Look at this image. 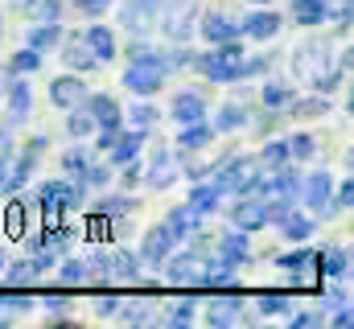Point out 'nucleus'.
<instances>
[{
  "instance_id": "4",
  "label": "nucleus",
  "mask_w": 354,
  "mask_h": 329,
  "mask_svg": "<svg viewBox=\"0 0 354 329\" xmlns=\"http://www.w3.org/2000/svg\"><path fill=\"white\" fill-rule=\"evenodd\" d=\"M256 173H260V161L256 157H227V161H218V173H214V185L227 194H248L252 189V181H256Z\"/></svg>"
},
{
  "instance_id": "16",
  "label": "nucleus",
  "mask_w": 354,
  "mask_h": 329,
  "mask_svg": "<svg viewBox=\"0 0 354 329\" xmlns=\"http://www.w3.org/2000/svg\"><path fill=\"white\" fill-rule=\"evenodd\" d=\"M174 177H177V161H174V153L169 149H157L153 153V164H149V189H169L174 185Z\"/></svg>"
},
{
  "instance_id": "31",
  "label": "nucleus",
  "mask_w": 354,
  "mask_h": 329,
  "mask_svg": "<svg viewBox=\"0 0 354 329\" xmlns=\"http://www.w3.org/2000/svg\"><path fill=\"white\" fill-rule=\"evenodd\" d=\"M326 4L330 0H297L292 4V21L297 25H322L326 21Z\"/></svg>"
},
{
  "instance_id": "30",
  "label": "nucleus",
  "mask_w": 354,
  "mask_h": 329,
  "mask_svg": "<svg viewBox=\"0 0 354 329\" xmlns=\"http://www.w3.org/2000/svg\"><path fill=\"white\" fill-rule=\"evenodd\" d=\"M54 46H62V25H54V21L33 25V33H29V50H54Z\"/></svg>"
},
{
  "instance_id": "7",
  "label": "nucleus",
  "mask_w": 354,
  "mask_h": 329,
  "mask_svg": "<svg viewBox=\"0 0 354 329\" xmlns=\"http://www.w3.org/2000/svg\"><path fill=\"white\" fill-rule=\"evenodd\" d=\"M161 267H165V280L169 284H181V288H198V276H202V267H198V255H189V251H181V255H165L161 259Z\"/></svg>"
},
{
  "instance_id": "56",
  "label": "nucleus",
  "mask_w": 354,
  "mask_h": 329,
  "mask_svg": "<svg viewBox=\"0 0 354 329\" xmlns=\"http://www.w3.org/2000/svg\"><path fill=\"white\" fill-rule=\"evenodd\" d=\"M346 301H351V297H346L342 288H330V292H326V309H338V305H346Z\"/></svg>"
},
{
  "instance_id": "9",
  "label": "nucleus",
  "mask_w": 354,
  "mask_h": 329,
  "mask_svg": "<svg viewBox=\"0 0 354 329\" xmlns=\"http://www.w3.org/2000/svg\"><path fill=\"white\" fill-rule=\"evenodd\" d=\"M37 202H41L46 210H58V206H79V202H83V189H79L75 181H46V185L37 189Z\"/></svg>"
},
{
  "instance_id": "58",
  "label": "nucleus",
  "mask_w": 354,
  "mask_h": 329,
  "mask_svg": "<svg viewBox=\"0 0 354 329\" xmlns=\"http://www.w3.org/2000/svg\"><path fill=\"white\" fill-rule=\"evenodd\" d=\"M0 272H4V251H0Z\"/></svg>"
},
{
  "instance_id": "11",
  "label": "nucleus",
  "mask_w": 354,
  "mask_h": 329,
  "mask_svg": "<svg viewBox=\"0 0 354 329\" xmlns=\"http://www.w3.org/2000/svg\"><path fill=\"white\" fill-rule=\"evenodd\" d=\"M202 37L214 41V46H223V41H239L243 33H239V25H235L227 12H206V17H202Z\"/></svg>"
},
{
  "instance_id": "23",
  "label": "nucleus",
  "mask_w": 354,
  "mask_h": 329,
  "mask_svg": "<svg viewBox=\"0 0 354 329\" xmlns=\"http://www.w3.org/2000/svg\"><path fill=\"white\" fill-rule=\"evenodd\" d=\"M218 255H223L227 263H248V259H252V247H248V231H227V235L218 239Z\"/></svg>"
},
{
  "instance_id": "1",
  "label": "nucleus",
  "mask_w": 354,
  "mask_h": 329,
  "mask_svg": "<svg viewBox=\"0 0 354 329\" xmlns=\"http://www.w3.org/2000/svg\"><path fill=\"white\" fill-rule=\"evenodd\" d=\"M292 70H297V79L317 86L322 95H334L338 82L346 79V70H351V54H342L338 62H330V46L326 41H305L292 54Z\"/></svg>"
},
{
  "instance_id": "29",
  "label": "nucleus",
  "mask_w": 354,
  "mask_h": 329,
  "mask_svg": "<svg viewBox=\"0 0 354 329\" xmlns=\"http://www.w3.org/2000/svg\"><path fill=\"white\" fill-rule=\"evenodd\" d=\"M317 272H326V276H346V272H351V251H346V247L322 251V255H317Z\"/></svg>"
},
{
  "instance_id": "40",
  "label": "nucleus",
  "mask_w": 354,
  "mask_h": 329,
  "mask_svg": "<svg viewBox=\"0 0 354 329\" xmlns=\"http://www.w3.org/2000/svg\"><path fill=\"white\" fill-rule=\"evenodd\" d=\"M280 164H288V144H280V140L264 144V153H260V169H280Z\"/></svg>"
},
{
  "instance_id": "35",
  "label": "nucleus",
  "mask_w": 354,
  "mask_h": 329,
  "mask_svg": "<svg viewBox=\"0 0 354 329\" xmlns=\"http://www.w3.org/2000/svg\"><path fill=\"white\" fill-rule=\"evenodd\" d=\"M29 107H33V95H29V86H25V82H17V86L8 91V115H12V120H25V115H29Z\"/></svg>"
},
{
  "instance_id": "48",
  "label": "nucleus",
  "mask_w": 354,
  "mask_h": 329,
  "mask_svg": "<svg viewBox=\"0 0 354 329\" xmlns=\"http://www.w3.org/2000/svg\"><path fill=\"white\" fill-rule=\"evenodd\" d=\"M288 111H292V115H322V111H330V99H313V103H288Z\"/></svg>"
},
{
  "instance_id": "21",
  "label": "nucleus",
  "mask_w": 354,
  "mask_h": 329,
  "mask_svg": "<svg viewBox=\"0 0 354 329\" xmlns=\"http://www.w3.org/2000/svg\"><path fill=\"white\" fill-rule=\"evenodd\" d=\"M83 41L91 46V54H95L99 62H111V58H115V37H111L107 25H91V29H83Z\"/></svg>"
},
{
  "instance_id": "39",
  "label": "nucleus",
  "mask_w": 354,
  "mask_h": 329,
  "mask_svg": "<svg viewBox=\"0 0 354 329\" xmlns=\"http://www.w3.org/2000/svg\"><path fill=\"white\" fill-rule=\"evenodd\" d=\"M4 231H8L12 239L25 235V202H12V206L4 210Z\"/></svg>"
},
{
  "instance_id": "14",
  "label": "nucleus",
  "mask_w": 354,
  "mask_h": 329,
  "mask_svg": "<svg viewBox=\"0 0 354 329\" xmlns=\"http://www.w3.org/2000/svg\"><path fill=\"white\" fill-rule=\"evenodd\" d=\"M174 243H177V235L161 223V227H153V231H145V243H140V255L149 259V263H161L169 251H174Z\"/></svg>"
},
{
  "instance_id": "37",
  "label": "nucleus",
  "mask_w": 354,
  "mask_h": 329,
  "mask_svg": "<svg viewBox=\"0 0 354 329\" xmlns=\"http://www.w3.org/2000/svg\"><path fill=\"white\" fill-rule=\"evenodd\" d=\"M66 132H71V136H79V140L91 136V132H95V115H91L87 107H79V103H75V107H71V120H66Z\"/></svg>"
},
{
  "instance_id": "34",
  "label": "nucleus",
  "mask_w": 354,
  "mask_h": 329,
  "mask_svg": "<svg viewBox=\"0 0 354 329\" xmlns=\"http://www.w3.org/2000/svg\"><path fill=\"white\" fill-rule=\"evenodd\" d=\"M87 280L95 284H111V251H95L87 259Z\"/></svg>"
},
{
  "instance_id": "36",
  "label": "nucleus",
  "mask_w": 354,
  "mask_h": 329,
  "mask_svg": "<svg viewBox=\"0 0 354 329\" xmlns=\"http://www.w3.org/2000/svg\"><path fill=\"white\" fill-rule=\"evenodd\" d=\"M317 259V251H309V247H297V251H288V255H280L276 263H280V272L284 276H292V272H301V267H309Z\"/></svg>"
},
{
  "instance_id": "47",
  "label": "nucleus",
  "mask_w": 354,
  "mask_h": 329,
  "mask_svg": "<svg viewBox=\"0 0 354 329\" xmlns=\"http://www.w3.org/2000/svg\"><path fill=\"white\" fill-rule=\"evenodd\" d=\"M260 313H264V317L288 313V297H280V292H268V297H260Z\"/></svg>"
},
{
  "instance_id": "19",
  "label": "nucleus",
  "mask_w": 354,
  "mask_h": 329,
  "mask_svg": "<svg viewBox=\"0 0 354 329\" xmlns=\"http://www.w3.org/2000/svg\"><path fill=\"white\" fill-rule=\"evenodd\" d=\"M111 284H140V259L132 251H111Z\"/></svg>"
},
{
  "instance_id": "18",
  "label": "nucleus",
  "mask_w": 354,
  "mask_h": 329,
  "mask_svg": "<svg viewBox=\"0 0 354 329\" xmlns=\"http://www.w3.org/2000/svg\"><path fill=\"white\" fill-rule=\"evenodd\" d=\"M62 58H66V66H75V70H99L103 62L91 54V46L83 41V33H75L66 46H62Z\"/></svg>"
},
{
  "instance_id": "51",
  "label": "nucleus",
  "mask_w": 354,
  "mask_h": 329,
  "mask_svg": "<svg viewBox=\"0 0 354 329\" xmlns=\"http://www.w3.org/2000/svg\"><path fill=\"white\" fill-rule=\"evenodd\" d=\"M115 313H124L128 321H149V317H153L149 305H124V309H115Z\"/></svg>"
},
{
  "instance_id": "2",
  "label": "nucleus",
  "mask_w": 354,
  "mask_h": 329,
  "mask_svg": "<svg viewBox=\"0 0 354 329\" xmlns=\"http://www.w3.org/2000/svg\"><path fill=\"white\" fill-rule=\"evenodd\" d=\"M165 54H157L153 46L145 41H132L128 46V70H124V86L132 95H157L161 82H165Z\"/></svg>"
},
{
  "instance_id": "38",
  "label": "nucleus",
  "mask_w": 354,
  "mask_h": 329,
  "mask_svg": "<svg viewBox=\"0 0 354 329\" xmlns=\"http://www.w3.org/2000/svg\"><path fill=\"white\" fill-rule=\"evenodd\" d=\"M260 99H264L268 111H284V107L292 103V91H288V86H280V82H268L264 91H260Z\"/></svg>"
},
{
  "instance_id": "6",
  "label": "nucleus",
  "mask_w": 354,
  "mask_h": 329,
  "mask_svg": "<svg viewBox=\"0 0 354 329\" xmlns=\"http://www.w3.org/2000/svg\"><path fill=\"white\" fill-rule=\"evenodd\" d=\"M161 4H165V0H128V4H124V12H120L124 29H132L136 37H145V33L157 25V12H161Z\"/></svg>"
},
{
  "instance_id": "52",
  "label": "nucleus",
  "mask_w": 354,
  "mask_h": 329,
  "mask_svg": "<svg viewBox=\"0 0 354 329\" xmlns=\"http://www.w3.org/2000/svg\"><path fill=\"white\" fill-rule=\"evenodd\" d=\"M75 4H79L87 17H99V12H107V8H111V0H75Z\"/></svg>"
},
{
  "instance_id": "50",
  "label": "nucleus",
  "mask_w": 354,
  "mask_h": 329,
  "mask_svg": "<svg viewBox=\"0 0 354 329\" xmlns=\"http://www.w3.org/2000/svg\"><path fill=\"white\" fill-rule=\"evenodd\" d=\"M62 164H66V173L83 177V169H87V153H83V149H71V153L62 157Z\"/></svg>"
},
{
  "instance_id": "28",
  "label": "nucleus",
  "mask_w": 354,
  "mask_h": 329,
  "mask_svg": "<svg viewBox=\"0 0 354 329\" xmlns=\"http://www.w3.org/2000/svg\"><path fill=\"white\" fill-rule=\"evenodd\" d=\"M210 140H214V128H210V124H206V120H189V124H185V132H181V140H177V144H181V149H206V144H210Z\"/></svg>"
},
{
  "instance_id": "20",
  "label": "nucleus",
  "mask_w": 354,
  "mask_h": 329,
  "mask_svg": "<svg viewBox=\"0 0 354 329\" xmlns=\"http://www.w3.org/2000/svg\"><path fill=\"white\" fill-rule=\"evenodd\" d=\"M165 227L174 231L177 239H185V235H198V227H202V214L185 202V206H174L169 210V218H165Z\"/></svg>"
},
{
  "instance_id": "13",
  "label": "nucleus",
  "mask_w": 354,
  "mask_h": 329,
  "mask_svg": "<svg viewBox=\"0 0 354 329\" xmlns=\"http://www.w3.org/2000/svg\"><path fill=\"white\" fill-rule=\"evenodd\" d=\"M145 140H149V132L145 128H132V132H120L115 136V144L107 149L111 153V164H128L140 157V149H145Z\"/></svg>"
},
{
  "instance_id": "49",
  "label": "nucleus",
  "mask_w": 354,
  "mask_h": 329,
  "mask_svg": "<svg viewBox=\"0 0 354 329\" xmlns=\"http://www.w3.org/2000/svg\"><path fill=\"white\" fill-rule=\"evenodd\" d=\"M83 181H87V185H107V181H111V169H107V164H87V169H83Z\"/></svg>"
},
{
  "instance_id": "41",
  "label": "nucleus",
  "mask_w": 354,
  "mask_h": 329,
  "mask_svg": "<svg viewBox=\"0 0 354 329\" xmlns=\"http://www.w3.org/2000/svg\"><path fill=\"white\" fill-rule=\"evenodd\" d=\"M8 66H12L17 75H29V70H37V66H41V50H29V46H25L21 54H12V62H8Z\"/></svg>"
},
{
  "instance_id": "25",
  "label": "nucleus",
  "mask_w": 354,
  "mask_h": 329,
  "mask_svg": "<svg viewBox=\"0 0 354 329\" xmlns=\"http://www.w3.org/2000/svg\"><path fill=\"white\" fill-rule=\"evenodd\" d=\"M280 227H284L280 235H284L288 243H305V239L313 235V218H309V214H297V210H288V214L280 218Z\"/></svg>"
},
{
  "instance_id": "26",
  "label": "nucleus",
  "mask_w": 354,
  "mask_h": 329,
  "mask_svg": "<svg viewBox=\"0 0 354 329\" xmlns=\"http://www.w3.org/2000/svg\"><path fill=\"white\" fill-rule=\"evenodd\" d=\"M198 284H210V288H235V263H227V259H214L210 267H202Z\"/></svg>"
},
{
  "instance_id": "57",
  "label": "nucleus",
  "mask_w": 354,
  "mask_h": 329,
  "mask_svg": "<svg viewBox=\"0 0 354 329\" xmlns=\"http://www.w3.org/2000/svg\"><path fill=\"white\" fill-rule=\"evenodd\" d=\"M317 321H322L317 313H297V317H292V326H297V329H313Z\"/></svg>"
},
{
  "instance_id": "44",
  "label": "nucleus",
  "mask_w": 354,
  "mask_h": 329,
  "mask_svg": "<svg viewBox=\"0 0 354 329\" xmlns=\"http://www.w3.org/2000/svg\"><path fill=\"white\" fill-rule=\"evenodd\" d=\"M87 235L95 239V243H107V239H111V218L95 210V214H91V223H87Z\"/></svg>"
},
{
  "instance_id": "5",
  "label": "nucleus",
  "mask_w": 354,
  "mask_h": 329,
  "mask_svg": "<svg viewBox=\"0 0 354 329\" xmlns=\"http://www.w3.org/2000/svg\"><path fill=\"white\" fill-rule=\"evenodd\" d=\"M157 25L165 29L169 41H185L194 33V4L189 0H165L157 12Z\"/></svg>"
},
{
  "instance_id": "54",
  "label": "nucleus",
  "mask_w": 354,
  "mask_h": 329,
  "mask_svg": "<svg viewBox=\"0 0 354 329\" xmlns=\"http://www.w3.org/2000/svg\"><path fill=\"white\" fill-rule=\"evenodd\" d=\"M115 309H120V301H115V297H95V313H99V317H111Z\"/></svg>"
},
{
  "instance_id": "10",
  "label": "nucleus",
  "mask_w": 354,
  "mask_h": 329,
  "mask_svg": "<svg viewBox=\"0 0 354 329\" xmlns=\"http://www.w3.org/2000/svg\"><path fill=\"white\" fill-rule=\"evenodd\" d=\"M83 99H87V82L79 79V75H62V79L50 82V103H54V107L71 111V107L83 103Z\"/></svg>"
},
{
  "instance_id": "17",
  "label": "nucleus",
  "mask_w": 354,
  "mask_h": 329,
  "mask_svg": "<svg viewBox=\"0 0 354 329\" xmlns=\"http://www.w3.org/2000/svg\"><path fill=\"white\" fill-rule=\"evenodd\" d=\"M87 111L95 115V132L99 128H120V103L111 99V95H87Z\"/></svg>"
},
{
  "instance_id": "15",
  "label": "nucleus",
  "mask_w": 354,
  "mask_h": 329,
  "mask_svg": "<svg viewBox=\"0 0 354 329\" xmlns=\"http://www.w3.org/2000/svg\"><path fill=\"white\" fill-rule=\"evenodd\" d=\"M268 218H264V202L260 198H243V202H235V210H231V227L235 231H260Z\"/></svg>"
},
{
  "instance_id": "3",
  "label": "nucleus",
  "mask_w": 354,
  "mask_h": 329,
  "mask_svg": "<svg viewBox=\"0 0 354 329\" xmlns=\"http://www.w3.org/2000/svg\"><path fill=\"white\" fill-rule=\"evenodd\" d=\"M194 70H202L210 82H239L243 79V50H239V41H223L214 54H198Z\"/></svg>"
},
{
  "instance_id": "46",
  "label": "nucleus",
  "mask_w": 354,
  "mask_h": 329,
  "mask_svg": "<svg viewBox=\"0 0 354 329\" xmlns=\"http://www.w3.org/2000/svg\"><path fill=\"white\" fill-rule=\"evenodd\" d=\"M128 210H136V202H132V198H103V202H99V214H107V218L128 214Z\"/></svg>"
},
{
  "instance_id": "12",
  "label": "nucleus",
  "mask_w": 354,
  "mask_h": 329,
  "mask_svg": "<svg viewBox=\"0 0 354 329\" xmlns=\"http://www.w3.org/2000/svg\"><path fill=\"white\" fill-rule=\"evenodd\" d=\"M239 33H243V37H256V41H272V37L280 33V12H272V8L252 12V17L239 25Z\"/></svg>"
},
{
  "instance_id": "32",
  "label": "nucleus",
  "mask_w": 354,
  "mask_h": 329,
  "mask_svg": "<svg viewBox=\"0 0 354 329\" xmlns=\"http://www.w3.org/2000/svg\"><path fill=\"white\" fill-rule=\"evenodd\" d=\"M218 198H223V189H218V185H198V181H194L189 206H194L198 214H210V210H218Z\"/></svg>"
},
{
  "instance_id": "45",
  "label": "nucleus",
  "mask_w": 354,
  "mask_h": 329,
  "mask_svg": "<svg viewBox=\"0 0 354 329\" xmlns=\"http://www.w3.org/2000/svg\"><path fill=\"white\" fill-rule=\"evenodd\" d=\"M128 120H132V128H153V124H157V107H149V103H136V107L128 111Z\"/></svg>"
},
{
  "instance_id": "33",
  "label": "nucleus",
  "mask_w": 354,
  "mask_h": 329,
  "mask_svg": "<svg viewBox=\"0 0 354 329\" xmlns=\"http://www.w3.org/2000/svg\"><path fill=\"white\" fill-rule=\"evenodd\" d=\"M248 124V111L239 107V103H227L223 111H218V120H214V132H239Z\"/></svg>"
},
{
  "instance_id": "43",
  "label": "nucleus",
  "mask_w": 354,
  "mask_h": 329,
  "mask_svg": "<svg viewBox=\"0 0 354 329\" xmlns=\"http://www.w3.org/2000/svg\"><path fill=\"white\" fill-rule=\"evenodd\" d=\"M58 276H62V284H83L87 280V259H66L58 267Z\"/></svg>"
},
{
  "instance_id": "53",
  "label": "nucleus",
  "mask_w": 354,
  "mask_h": 329,
  "mask_svg": "<svg viewBox=\"0 0 354 329\" xmlns=\"http://www.w3.org/2000/svg\"><path fill=\"white\" fill-rule=\"evenodd\" d=\"M334 206H338V210L354 206V185H351V181H342V185H338V198H334Z\"/></svg>"
},
{
  "instance_id": "55",
  "label": "nucleus",
  "mask_w": 354,
  "mask_h": 329,
  "mask_svg": "<svg viewBox=\"0 0 354 329\" xmlns=\"http://www.w3.org/2000/svg\"><path fill=\"white\" fill-rule=\"evenodd\" d=\"M351 321H354V313H351V301H346V305H338V313H334V326H338V329H351Z\"/></svg>"
},
{
  "instance_id": "42",
  "label": "nucleus",
  "mask_w": 354,
  "mask_h": 329,
  "mask_svg": "<svg viewBox=\"0 0 354 329\" xmlns=\"http://www.w3.org/2000/svg\"><path fill=\"white\" fill-rule=\"evenodd\" d=\"M313 149H317V144H313V136H309V132H297V136L288 140V157H297V161H309V157H313Z\"/></svg>"
},
{
  "instance_id": "22",
  "label": "nucleus",
  "mask_w": 354,
  "mask_h": 329,
  "mask_svg": "<svg viewBox=\"0 0 354 329\" xmlns=\"http://www.w3.org/2000/svg\"><path fill=\"white\" fill-rule=\"evenodd\" d=\"M41 272H46V267L29 255L25 263H12V267H4L0 276H4V284H8V288H25V284H37V280H41Z\"/></svg>"
},
{
  "instance_id": "24",
  "label": "nucleus",
  "mask_w": 354,
  "mask_h": 329,
  "mask_svg": "<svg viewBox=\"0 0 354 329\" xmlns=\"http://www.w3.org/2000/svg\"><path fill=\"white\" fill-rule=\"evenodd\" d=\"M174 120H181V124H189V120H206V99L194 95V91H181V95L174 99Z\"/></svg>"
},
{
  "instance_id": "60",
  "label": "nucleus",
  "mask_w": 354,
  "mask_h": 329,
  "mask_svg": "<svg viewBox=\"0 0 354 329\" xmlns=\"http://www.w3.org/2000/svg\"><path fill=\"white\" fill-rule=\"evenodd\" d=\"M0 29H4V21H0ZM0 37H4V33H0Z\"/></svg>"
},
{
  "instance_id": "8",
  "label": "nucleus",
  "mask_w": 354,
  "mask_h": 329,
  "mask_svg": "<svg viewBox=\"0 0 354 329\" xmlns=\"http://www.w3.org/2000/svg\"><path fill=\"white\" fill-rule=\"evenodd\" d=\"M330 194H334V177H330V173H313V177L305 181V206H309L313 214H326V218H330V214L338 210Z\"/></svg>"
},
{
  "instance_id": "27",
  "label": "nucleus",
  "mask_w": 354,
  "mask_h": 329,
  "mask_svg": "<svg viewBox=\"0 0 354 329\" xmlns=\"http://www.w3.org/2000/svg\"><path fill=\"white\" fill-rule=\"evenodd\" d=\"M239 297H214L210 305H206V321H214V326H227V321H235L239 317Z\"/></svg>"
},
{
  "instance_id": "59",
  "label": "nucleus",
  "mask_w": 354,
  "mask_h": 329,
  "mask_svg": "<svg viewBox=\"0 0 354 329\" xmlns=\"http://www.w3.org/2000/svg\"><path fill=\"white\" fill-rule=\"evenodd\" d=\"M252 4H268V0H252Z\"/></svg>"
}]
</instances>
